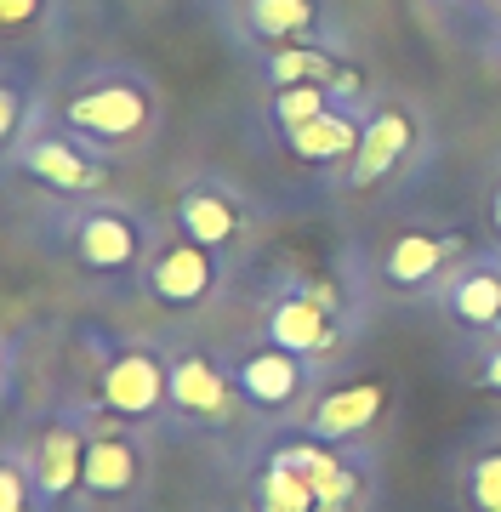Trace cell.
Wrapping results in <instances>:
<instances>
[{
  "instance_id": "44dd1931",
  "label": "cell",
  "mask_w": 501,
  "mask_h": 512,
  "mask_svg": "<svg viewBox=\"0 0 501 512\" xmlns=\"http://www.w3.org/2000/svg\"><path fill=\"white\" fill-rule=\"evenodd\" d=\"M331 103H342L331 86H268V109H262V114H268V126H274L279 137H291L297 126L319 120Z\"/></svg>"
},
{
  "instance_id": "8fae6325",
  "label": "cell",
  "mask_w": 501,
  "mask_h": 512,
  "mask_svg": "<svg viewBox=\"0 0 501 512\" xmlns=\"http://www.w3.org/2000/svg\"><path fill=\"white\" fill-rule=\"evenodd\" d=\"M240 387H234V370L217 365L211 353L200 348H183L171 353V416L188 421V427H200V433H217L234 421L240 410Z\"/></svg>"
},
{
  "instance_id": "2e32d148",
  "label": "cell",
  "mask_w": 501,
  "mask_h": 512,
  "mask_svg": "<svg viewBox=\"0 0 501 512\" xmlns=\"http://www.w3.org/2000/svg\"><path fill=\"white\" fill-rule=\"evenodd\" d=\"M149 484V456L131 433H92L86 444V478H80V495L86 501H131V495Z\"/></svg>"
},
{
  "instance_id": "484cf974",
  "label": "cell",
  "mask_w": 501,
  "mask_h": 512,
  "mask_svg": "<svg viewBox=\"0 0 501 512\" xmlns=\"http://www.w3.org/2000/svg\"><path fill=\"white\" fill-rule=\"evenodd\" d=\"M484 228L501 245V171H496V183H490V194H484Z\"/></svg>"
},
{
  "instance_id": "ffe728a7",
  "label": "cell",
  "mask_w": 501,
  "mask_h": 512,
  "mask_svg": "<svg viewBox=\"0 0 501 512\" xmlns=\"http://www.w3.org/2000/svg\"><path fill=\"white\" fill-rule=\"evenodd\" d=\"M40 103H35V86L23 80L18 69H6L0 63V160H12L23 148V137L35 131V120H40Z\"/></svg>"
},
{
  "instance_id": "cb8c5ba5",
  "label": "cell",
  "mask_w": 501,
  "mask_h": 512,
  "mask_svg": "<svg viewBox=\"0 0 501 512\" xmlns=\"http://www.w3.org/2000/svg\"><path fill=\"white\" fill-rule=\"evenodd\" d=\"M0 512H52V501L40 495L29 461L0 456Z\"/></svg>"
},
{
  "instance_id": "ac0fdd59",
  "label": "cell",
  "mask_w": 501,
  "mask_h": 512,
  "mask_svg": "<svg viewBox=\"0 0 501 512\" xmlns=\"http://www.w3.org/2000/svg\"><path fill=\"white\" fill-rule=\"evenodd\" d=\"M365 114H371V103H331V109L319 114V120H308V126H297L291 137H285V148H291V160L302 165H342L359 148V131H365Z\"/></svg>"
},
{
  "instance_id": "3957f363",
  "label": "cell",
  "mask_w": 501,
  "mask_h": 512,
  "mask_svg": "<svg viewBox=\"0 0 501 512\" xmlns=\"http://www.w3.org/2000/svg\"><path fill=\"white\" fill-rule=\"evenodd\" d=\"M12 171L18 177H29L35 188H46V194H57V200H103V188H109L114 165L103 148H92L86 137H75L69 126H57L52 114H40L35 131L23 137V148L12 154Z\"/></svg>"
},
{
  "instance_id": "30bf717a",
  "label": "cell",
  "mask_w": 501,
  "mask_h": 512,
  "mask_svg": "<svg viewBox=\"0 0 501 512\" xmlns=\"http://www.w3.org/2000/svg\"><path fill=\"white\" fill-rule=\"evenodd\" d=\"M433 302H439L450 330H462L473 342H496L501 336V251H467Z\"/></svg>"
},
{
  "instance_id": "d6986e66",
  "label": "cell",
  "mask_w": 501,
  "mask_h": 512,
  "mask_svg": "<svg viewBox=\"0 0 501 512\" xmlns=\"http://www.w3.org/2000/svg\"><path fill=\"white\" fill-rule=\"evenodd\" d=\"M251 512H319L314 478L297 467V456L285 444H268V456L257 461L251 478Z\"/></svg>"
},
{
  "instance_id": "52a82bcc",
  "label": "cell",
  "mask_w": 501,
  "mask_h": 512,
  "mask_svg": "<svg viewBox=\"0 0 501 512\" xmlns=\"http://www.w3.org/2000/svg\"><path fill=\"white\" fill-rule=\"evenodd\" d=\"M467 256V239L456 228H405L376 251V279L393 296H439L456 262Z\"/></svg>"
},
{
  "instance_id": "277c9868",
  "label": "cell",
  "mask_w": 501,
  "mask_h": 512,
  "mask_svg": "<svg viewBox=\"0 0 501 512\" xmlns=\"http://www.w3.org/2000/svg\"><path fill=\"white\" fill-rule=\"evenodd\" d=\"M262 342L297 353L308 365L336 359L348 348V313L319 279H285L268 302H262Z\"/></svg>"
},
{
  "instance_id": "9c48e42d",
  "label": "cell",
  "mask_w": 501,
  "mask_h": 512,
  "mask_svg": "<svg viewBox=\"0 0 501 512\" xmlns=\"http://www.w3.org/2000/svg\"><path fill=\"white\" fill-rule=\"evenodd\" d=\"M217 285H223V256H211L205 245H194V239H183V234L160 239L154 256H149V268H143V291L171 313L205 308V302L217 296Z\"/></svg>"
},
{
  "instance_id": "7a4b0ae2",
  "label": "cell",
  "mask_w": 501,
  "mask_h": 512,
  "mask_svg": "<svg viewBox=\"0 0 501 512\" xmlns=\"http://www.w3.org/2000/svg\"><path fill=\"white\" fill-rule=\"evenodd\" d=\"M63 251L80 274L92 279H126L143 274L154 256V228L120 200H86L63 217Z\"/></svg>"
},
{
  "instance_id": "ba28073f",
  "label": "cell",
  "mask_w": 501,
  "mask_h": 512,
  "mask_svg": "<svg viewBox=\"0 0 501 512\" xmlns=\"http://www.w3.org/2000/svg\"><path fill=\"white\" fill-rule=\"evenodd\" d=\"M177 234L205 245L211 256H240L245 239H251V205L234 183L223 177H194V183L177 194Z\"/></svg>"
},
{
  "instance_id": "5b68a950",
  "label": "cell",
  "mask_w": 501,
  "mask_h": 512,
  "mask_svg": "<svg viewBox=\"0 0 501 512\" xmlns=\"http://www.w3.org/2000/svg\"><path fill=\"white\" fill-rule=\"evenodd\" d=\"M97 404L120 427H154L171 410V359L149 342H120L97 359Z\"/></svg>"
},
{
  "instance_id": "6da1fadb",
  "label": "cell",
  "mask_w": 501,
  "mask_h": 512,
  "mask_svg": "<svg viewBox=\"0 0 501 512\" xmlns=\"http://www.w3.org/2000/svg\"><path fill=\"white\" fill-rule=\"evenodd\" d=\"M57 126H69L103 154L120 148H143L160 131V86L137 69H86L75 80H63L57 97L46 103Z\"/></svg>"
},
{
  "instance_id": "7c38bea8",
  "label": "cell",
  "mask_w": 501,
  "mask_h": 512,
  "mask_svg": "<svg viewBox=\"0 0 501 512\" xmlns=\"http://www.w3.org/2000/svg\"><path fill=\"white\" fill-rule=\"evenodd\" d=\"M228 370H234L240 399L251 404V410H262V416L297 410V404L308 399V387H314V376H308V359L274 348V342H257V348L234 353V359H228Z\"/></svg>"
},
{
  "instance_id": "8992f818",
  "label": "cell",
  "mask_w": 501,
  "mask_h": 512,
  "mask_svg": "<svg viewBox=\"0 0 501 512\" xmlns=\"http://www.w3.org/2000/svg\"><path fill=\"white\" fill-rule=\"evenodd\" d=\"M427 143V120L422 109H410L399 97H382L371 114H365V131H359V148L342 160V188L348 194H371V188L393 183Z\"/></svg>"
},
{
  "instance_id": "4fadbf2b",
  "label": "cell",
  "mask_w": 501,
  "mask_h": 512,
  "mask_svg": "<svg viewBox=\"0 0 501 512\" xmlns=\"http://www.w3.org/2000/svg\"><path fill=\"white\" fill-rule=\"evenodd\" d=\"M382 416H388V382L359 376V382L325 387V393L308 404L302 433H308V439H319V444H359Z\"/></svg>"
},
{
  "instance_id": "603a6c76",
  "label": "cell",
  "mask_w": 501,
  "mask_h": 512,
  "mask_svg": "<svg viewBox=\"0 0 501 512\" xmlns=\"http://www.w3.org/2000/svg\"><path fill=\"white\" fill-rule=\"evenodd\" d=\"M462 495L473 512H501V444L473 450L462 467Z\"/></svg>"
},
{
  "instance_id": "9a60e30c",
  "label": "cell",
  "mask_w": 501,
  "mask_h": 512,
  "mask_svg": "<svg viewBox=\"0 0 501 512\" xmlns=\"http://www.w3.org/2000/svg\"><path fill=\"white\" fill-rule=\"evenodd\" d=\"M262 80L268 86H331L342 103H371L365 74L342 63L336 46H274L262 52Z\"/></svg>"
},
{
  "instance_id": "d4e9b609",
  "label": "cell",
  "mask_w": 501,
  "mask_h": 512,
  "mask_svg": "<svg viewBox=\"0 0 501 512\" xmlns=\"http://www.w3.org/2000/svg\"><path fill=\"white\" fill-rule=\"evenodd\" d=\"M467 382L479 387V393H496L501 399V336L496 342H484V353L473 359V370H467Z\"/></svg>"
},
{
  "instance_id": "5bb4252c",
  "label": "cell",
  "mask_w": 501,
  "mask_h": 512,
  "mask_svg": "<svg viewBox=\"0 0 501 512\" xmlns=\"http://www.w3.org/2000/svg\"><path fill=\"white\" fill-rule=\"evenodd\" d=\"M86 444H92V433L80 427L75 416H52L46 427L35 433V444H29V473H35L40 495L57 507H69L80 495V478H86Z\"/></svg>"
},
{
  "instance_id": "7402d4cb",
  "label": "cell",
  "mask_w": 501,
  "mask_h": 512,
  "mask_svg": "<svg viewBox=\"0 0 501 512\" xmlns=\"http://www.w3.org/2000/svg\"><path fill=\"white\" fill-rule=\"evenodd\" d=\"M57 23V0H0V46H29Z\"/></svg>"
},
{
  "instance_id": "e0dca14e",
  "label": "cell",
  "mask_w": 501,
  "mask_h": 512,
  "mask_svg": "<svg viewBox=\"0 0 501 512\" xmlns=\"http://www.w3.org/2000/svg\"><path fill=\"white\" fill-rule=\"evenodd\" d=\"M325 0H240V29L262 52L274 46H319L325 40Z\"/></svg>"
}]
</instances>
